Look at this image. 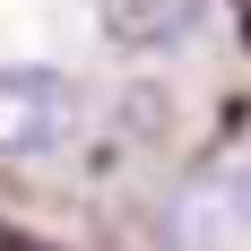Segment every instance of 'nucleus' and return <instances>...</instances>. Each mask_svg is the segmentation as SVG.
I'll return each mask as SVG.
<instances>
[{
  "label": "nucleus",
  "instance_id": "f257e3e1",
  "mask_svg": "<svg viewBox=\"0 0 251 251\" xmlns=\"http://www.w3.org/2000/svg\"><path fill=\"white\" fill-rule=\"evenodd\" d=\"M165 243L174 251H234V243H251V156L182 182L174 208H165Z\"/></svg>",
  "mask_w": 251,
  "mask_h": 251
},
{
  "label": "nucleus",
  "instance_id": "f03ea898",
  "mask_svg": "<svg viewBox=\"0 0 251 251\" xmlns=\"http://www.w3.org/2000/svg\"><path fill=\"white\" fill-rule=\"evenodd\" d=\"M78 130V87L61 70H0V165L52 156Z\"/></svg>",
  "mask_w": 251,
  "mask_h": 251
},
{
  "label": "nucleus",
  "instance_id": "7ed1b4c3",
  "mask_svg": "<svg viewBox=\"0 0 251 251\" xmlns=\"http://www.w3.org/2000/svg\"><path fill=\"white\" fill-rule=\"evenodd\" d=\"M96 9L122 52H182L208 26V0H96Z\"/></svg>",
  "mask_w": 251,
  "mask_h": 251
},
{
  "label": "nucleus",
  "instance_id": "20e7f679",
  "mask_svg": "<svg viewBox=\"0 0 251 251\" xmlns=\"http://www.w3.org/2000/svg\"><path fill=\"white\" fill-rule=\"evenodd\" d=\"M243 44H251V0H243Z\"/></svg>",
  "mask_w": 251,
  "mask_h": 251
}]
</instances>
